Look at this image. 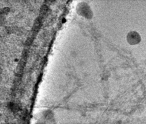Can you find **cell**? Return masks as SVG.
I'll list each match as a JSON object with an SVG mask.
<instances>
[{
  "instance_id": "6da1fadb",
  "label": "cell",
  "mask_w": 146,
  "mask_h": 124,
  "mask_svg": "<svg viewBox=\"0 0 146 124\" xmlns=\"http://www.w3.org/2000/svg\"><path fill=\"white\" fill-rule=\"evenodd\" d=\"M128 43L131 45L138 44L141 41V36L137 32H130L127 36Z\"/></svg>"
}]
</instances>
